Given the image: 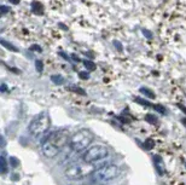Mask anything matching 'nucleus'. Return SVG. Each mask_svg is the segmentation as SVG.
I'll return each instance as SVG.
<instances>
[{"label":"nucleus","mask_w":186,"mask_h":185,"mask_svg":"<svg viewBox=\"0 0 186 185\" xmlns=\"http://www.w3.org/2000/svg\"><path fill=\"white\" fill-rule=\"evenodd\" d=\"M94 171H97L96 166L93 163H75V165L69 166L67 170L64 171V176L68 179H81L87 176H92Z\"/></svg>","instance_id":"obj_1"},{"label":"nucleus","mask_w":186,"mask_h":185,"mask_svg":"<svg viewBox=\"0 0 186 185\" xmlns=\"http://www.w3.org/2000/svg\"><path fill=\"white\" fill-rule=\"evenodd\" d=\"M93 140V134L87 129H80L75 132L72 137H70L69 145L74 151H82L87 149Z\"/></svg>","instance_id":"obj_2"},{"label":"nucleus","mask_w":186,"mask_h":185,"mask_svg":"<svg viewBox=\"0 0 186 185\" xmlns=\"http://www.w3.org/2000/svg\"><path fill=\"white\" fill-rule=\"evenodd\" d=\"M120 167L116 165H106L99 170L94 171V173L91 176V180L93 183H103V182H109L112 179L117 178L120 176Z\"/></svg>","instance_id":"obj_3"},{"label":"nucleus","mask_w":186,"mask_h":185,"mask_svg":"<svg viewBox=\"0 0 186 185\" xmlns=\"http://www.w3.org/2000/svg\"><path fill=\"white\" fill-rule=\"evenodd\" d=\"M109 154H110V152H109V149L106 148L105 145L96 144V145L90 146L88 149H86L82 159L87 163H94V162H98L100 160L108 159Z\"/></svg>","instance_id":"obj_4"},{"label":"nucleus","mask_w":186,"mask_h":185,"mask_svg":"<svg viewBox=\"0 0 186 185\" xmlns=\"http://www.w3.org/2000/svg\"><path fill=\"white\" fill-rule=\"evenodd\" d=\"M48 127H50V117L46 114H42L41 116L33 120L31 123L29 125L28 131L31 137H39V135L46 132Z\"/></svg>","instance_id":"obj_5"},{"label":"nucleus","mask_w":186,"mask_h":185,"mask_svg":"<svg viewBox=\"0 0 186 185\" xmlns=\"http://www.w3.org/2000/svg\"><path fill=\"white\" fill-rule=\"evenodd\" d=\"M46 141H48L52 146H54L57 150L61 151L70 141V135H69V132L67 129H58V131H54V132H52L50 135H48Z\"/></svg>","instance_id":"obj_6"},{"label":"nucleus","mask_w":186,"mask_h":185,"mask_svg":"<svg viewBox=\"0 0 186 185\" xmlns=\"http://www.w3.org/2000/svg\"><path fill=\"white\" fill-rule=\"evenodd\" d=\"M42 152H43V155H45L46 157H48V159H52V157L58 155L59 150H57L54 146H52L50 143H48V141L45 140L42 143Z\"/></svg>","instance_id":"obj_7"},{"label":"nucleus","mask_w":186,"mask_h":185,"mask_svg":"<svg viewBox=\"0 0 186 185\" xmlns=\"http://www.w3.org/2000/svg\"><path fill=\"white\" fill-rule=\"evenodd\" d=\"M154 161H155L154 163H155V167H156V170H157L158 174H160V176H163V174H165V172H166V170H165V167H163L162 157L158 156V155H156V156L154 157Z\"/></svg>","instance_id":"obj_8"},{"label":"nucleus","mask_w":186,"mask_h":185,"mask_svg":"<svg viewBox=\"0 0 186 185\" xmlns=\"http://www.w3.org/2000/svg\"><path fill=\"white\" fill-rule=\"evenodd\" d=\"M31 10L36 15H42L43 13V6L42 4H40L39 1H33L31 3Z\"/></svg>","instance_id":"obj_9"},{"label":"nucleus","mask_w":186,"mask_h":185,"mask_svg":"<svg viewBox=\"0 0 186 185\" xmlns=\"http://www.w3.org/2000/svg\"><path fill=\"white\" fill-rule=\"evenodd\" d=\"M1 45L6 48V50H10L11 52H18V48L16 47L13 44H11V42H9V41H6V40H4V39H1Z\"/></svg>","instance_id":"obj_10"},{"label":"nucleus","mask_w":186,"mask_h":185,"mask_svg":"<svg viewBox=\"0 0 186 185\" xmlns=\"http://www.w3.org/2000/svg\"><path fill=\"white\" fill-rule=\"evenodd\" d=\"M51 81L56 85H63L65 82V80L62 75H52L51 76Z\"/></svg>","instance_id":"obj_11"},{"label":"nucleus","mask_w":186,"mask_h":185,"mask_svg":"<svg viewBox=\"0 0 186 185\" xmlns=\"http://www.w3.org/2000/svg\"><path fill=\"white\" fill-rule=\"evenodd\" d=\"M0 167H1V173L6 174V172H7V162H6V160H5L4 154L1 155V157H0Z\"/></svg>","instance_id":"obj_12"},{"label":"nucleus","mask_w":186,"mask_h":185,"mask_svg":"<svg viewBox=\"0 0 186 185\" xmlns=\"http://www.w3.org/2000/svg\"><path fill=\"white\" fill-rule=\"evenodd\" d=\"M140 92L141 93H144L146 97H149V98H155L156 97V95L154 93V92H152L151 90H149V88H146V87H141Z\"/></svg>","instance_id":"obj_13"},{"label":"nucleus","mask_w":186,"mask_h":185,"mask_svg":"<svg viewBox=\"0 0 186 185\" xmlns=\"http://www.w3.org/2000/svg\"><path fill=\"white\" fill-rule=\"evenodd\" d=\"M69 90L70 91H73L75 92V93H79L81 96H86V92L84 88H80V87H76V86H72V87H69Z\"/></svg>","instance_id":"obj_14"},{"label":"nucleus","mask_w":186,"mask_h":185,"mask_svg":"<svg viewBox=\"0 0 186 185\" xmlns=\"http://www.w3.org/2000/svg\"><path fill=\"white\" fill-rule=\"evenodd\" d=\"M145 121H147L151 125H155L157 122V119L155 117V115H152V114H147V115H145Z\"/></svg>","instance_id":"obj_15"},{"label":"nucleus","mask_w":186,"mask_h":185,"mask_svg":"<svg viewBox=\"0 0 186 185\" xmlns=\"http://www.w3.org/2000/svg\"><path fill=\"white\" fill-rule=\"evenodd\" d=\"M144 146H145V149H146V150H151V149L155 146V141L152 140L151 138L146 139V140H145V144H144Z\"/></svg>","instance_id":"obj_16"},{"label":"nucleus","mask_w":186,"mask_h":185,"mask_svg":"<svg viewBox=\"0 0 186 185\" xmlns=\"http://www.w3.org/2000/svg\"><path fill=\"white\" fill-rule=\"evenodd\" d=\"M134 101H135L136 103H139L140 105H144V107H150V105H151V104H150V102L145 101V99H143V98H140V97H135V98H134Z\"/></svg>","instance_id":"obj_17"},{"label":"nucleus","mask_w":186,"mask_h":185,"mask_svg":"<svg viewBox=\"0 0 186 185\" xmlns=\"http://www.w3.org/2000/svg\"><path fill=\"white\" fill-rule=\"evenodd\" d=\"M84 64L88 70H96V68H97V65L93 62H91V61H84Z\"/></svg>","instance_id":"obj_18"},{"label":"nucleus","mask_w":186,"mask_h":185,"mask_svg":"<svg viewBox=\"0 0 186 185\" xmlns=\"http://www.w3.org/2000/svg\"><path fill=\"white\" fill-rule=\"evenodd\" d=\"M154 109L156 111H158L160 114H166V109L165 107H162L161 104H157V105H154Z\"/></svg>","instance_id":"obj_19"},{"label":"nucleus","mask_w":186,"mask_h":185,"mask_svg":"<svg viewBox=\"0 0 186 185\" xmlns=\"http://www.w3.org/2000/svg\"><path fill=\"white\" fill-rule=\"evenodd\" d=\"M35 65H36V70L39 73H42V70H43V64L41 61H36L35 62Z\"/></svg>","instance_id":"obj_20"},{"label":"nucleus","mask_w":186,"mask_h":185,"mask_svg":"<svg viewBox=\"0 0 186 185\" xmlns=\"http://www.w3.org/2000/svg\"><path fill=\"white\" fill-rule=\"evenodd\" d=\"M10 163L12 167H17L18 166V160L16 157H10Z\"/></svg>","instance_id":"obj_21"},{"label":"nucleus","mask_w":186,"mask_h":185,"mask_svg":"<svg viewBox=\"0 0 186 185\" xmlns=\"http://www.w3.org/2000/svg\"><path fill=\"white\" fill-rule=\"evenodd\" d=\"M79 76H80V79H82V80H87V79L90 78L88 73H86V72H80L79 73Z\"/></svg>","instance_id":"obj_22"},{"label":"nucleus","mask_w":186,"mask_h":185,"mask_svg":"<svg viewBox=\"0 0 186 185\" xmlns=\"http://www.w3.org/2000/svg\"><path fill=\"white\" fill-rule=\"evenodd\" d=\"M30 51H35V52H41V47L39 45H33L30 46Z\"/></svg>","instance_id":"obj_23"},{"label":"nucleus","mask_w":186,"mask_h":185,"mask_svg":"<svg viewBox=\"0 0 186 185\" xmlns=\"http://www.w3.org/2000/svg\"><path fill=\"white\" fill-rule=\"evenodd\" d=\"M0 11H1V15H5V13H7L9 11H10V7H7V6H5V5H3V6L0 7Z\"/></svg>","instance_id":"obj_24"},{"label":"nucleus","mask_w":186,"mask_h":185,"mask_svg":"<svg viewBox=\"0 0 186 185\" xmlns=\"http://www.w3.org/2000/svg\"><path fill=\"white\" fill-rule=\"evenodd\" d=\"M143 34L146 35V38H149V39H151V38H152V33L149 32V30H146V29H143Z\"/></svg>","instance_id":"obj_25"},{"label":"nucleus","mask_w":186,"mask_h":185,"mask_svg":"<svg viewBox=\"0 0 186 185\" xmlns=\"http://www.w3.org/2000/svg\"><path fill=\"white\" fill-rule=\"evenodd\" d=\"M114 45H115V47H116L120 52L122 51V45H121V44H120L118 41H114Z\"/></svg>","instance_id":"obj_26"},{"label":"nucleus","mask_w":186,"mask_h":185,"mask_svg":"<svg viewBox=\"0 0 186 185\" xmlns=\"http://www.w3.org/2000/svg\"><path fill=\"white\" fill-rule=\"evenodd\" d=\"M9 1L11 4H13V5H18L19 4V0H9Z\"/></svg>","instance_id":"obj_27"},{"label":"nucleus","mask_w":186,"mask_h":185,"mask_svg":"<svg viewBox=\"0 0 186 185\" xmlns=\"http://www.w3.org/2000/svg\"><path fill=\"white\" fill-rule=\"evenodd\" d=\"M59 54H61V56H62L64 59H69V57H68V56H67V54H65L64 52H59Z\"/></svg>","instance_id":"obj_28"},{"label":"nucleus","mask_w":186,"mask_h":185,"mask_svg":"<svg viewBox=\"0 0 186 185\" xmlns=\"http://www.w3.org/2000/svg\"><path fill=\"white\" fill-rule=\"evenodd\" d=\"M0 90H1V92H5V91H6V90H7V87H6V85H5V84H3V85H1V88H0Z\"/></svg>","instance_id":"obj_29"},{"label":"nucleus","mask_w":186,"mask_h":185,"mask_svg":"<svg viewBox=\"0 0 186 185\" xmlns=\"http://www.w3.org/2000/svg\"><path fill=\"white\" fill-rule=\"evenodd\" d=\"M178 107H179L180 109H181L183 111H185V113H186V107H184V105H181V104H178Z\"/></svg>","instance_id":"obj_30"},{"label":"nucleus","mask_w":186,"mask_h":185,"mask_svg":"<svg viewBox=\"0 0 186 185\" xmlns=\"http://www.w3.org/2000/svg\"><path fill=\"white\" fill-rule=\"evenodd\" d=\"M73 59H74L75 62H80V58H79V57H76L75 54H73Z\"/></svg>","instance_id":"obj_31"},{"label":"nucleus","mask_w":186,"mask_h":185,"mask_svg":"<svg viewBox=\"0 0 186 185\" xmlns=\"http://www.w3.org/2000/svg\"><path fill=\"white\" fill-rule=\"evenodd\" d=\"M59 25H61V27H62V28H63L64 30H67V27H65V25H64L63 23H59Z\"/></svg>","instance_id":"obj_32"},{"label":"nucleus","mask_w":186,"mask_h":185,"mask_svg":"<svg viewBox=\"0 0 186 185\" xmlns=\"http://www.w3.org/2000/svg\"><path fill=\"white\" fill-rule=\"evenodd\" d=\"M183 123H184L185 126H186V119H183Z\"/></svg>","instance_id":"obj_33"},{"label":"nucleus","mask_w":186,"mask_h":185,"mask_svg":"<svg viewBox=\"0 0 186 185\" xmlns=\"http://www.w3.org/2000/svg\"><path fill=\"white\" fill-rule=\"evenodd\" d=\"M185 167H186V163H185Z\"/></svg>","instance_id":"obj_34"}]
</instances>
